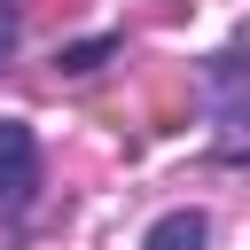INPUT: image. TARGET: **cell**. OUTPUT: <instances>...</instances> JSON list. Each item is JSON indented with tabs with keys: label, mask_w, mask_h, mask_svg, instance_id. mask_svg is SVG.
Returning <instances> with one entry per match:
<instances>
[{
	"label": "cell",
	"mask_w": 250,
	"mask_h": 250,
	"mask_svg": "<svg viewBox=\"0 0 250 250\" xmlns=\"http://www.w3.org/2000/svg\"><path fill=\"white\" fill-rule=\"evenodd\" d=\"M39 188V141L23 117H0V211H23Z\"/></svg>",
	"instance_id": "6da1fadb"
},
{
	"label": "cell",
	"mask_w": 250,
	"mask_h": 250,
	"mask_svg": "<svg viewBox=\"0 0 250 250\" xmlns=\"http://www.w3.org/2000/svg\"><path fill=\"white\" fill-rule=\"evenodd\" d=\"M203 234H211L203 211H164V219L141 234V250H203Z\"/></svg>",
	"instance_id": "7a4b0ae2"
},
{
	"label": "cell",
	"mask_w": 250,
	"mask_h": 250,
	"mask_svg": "<svg viewBox=\"0 0 250 250\" xmlns=\"http://www.w3.org/2000/svg\"><path fill=\"white\" fill-rule=\"evenodd\" d=\"M109 55H117V39H78V47H62V55H55V70H70V78H86V70H102Z\"/></svg>",
	"instance_id": "3957f363"
},
{
	"label": "cell",
	"mask_w": 250,
	"mask_h": 250,
	"mask_svg": "<svg viewBox=\"0 0 250 250\" xmlns=\"http://www.w3.org/2000/svg\"><path fill=\"white\" fill-rule=\"evenodd\" d=\"M16 31H23V23H16V8H8V0H0V55H8V47H16Z\"/></svg>",
	"instance_id": "277c9868"
}]
</instances>
